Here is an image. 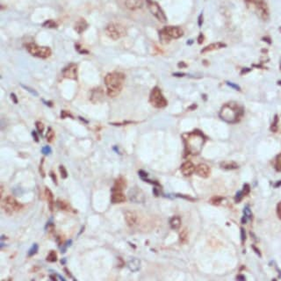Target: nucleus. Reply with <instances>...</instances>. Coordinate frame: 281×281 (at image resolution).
<instances>
[{"instance_id":"1","label":"nucleus","mask_w":281,"mask_h":281,"mask_svg":"<svg viewBox=\"0 0 281 281\" xmlns=\"http://www.w3.org/2000/svg\"><path fill=\"white\" fill-rule=\"evenodd\" d=\"M125 82V75L121 72H110L105 77L106 94L110 98L117 97L122 91Z\"/></svg>"},{"instance_id":"2","label":"nucleus","mask_w":281,"mask_h":281,"mask_svg":"<svg viewBox=\"0 0 281 281\" xmlns=\"http://www.w3.org/2000/svg\"><path fill=\"white\" fill-rule=\"evenodd\" d=\"M243 114V109L235 103L225 105L220 112V117L226 122L235 123L237 122Z\"/></svg>"},{"instance_id":"3","label":"nucleus","mask_w":281,"mask_h":281,"mask_svg":"<svg viewBox=\"0 0 281 281\" xmlns=\"http://www.w3.org/2000/svg\"><path fill=\"white\" fill-rule=\"evenodd\" d=\"M186 143V149L191 154L196 155L200 153V151L202 149L203 143H204V138L203 135L200 134H190L187 135V138L185 140Z\"/></svg>"},{"instance_id":"4","label":"nucleus","mask_w":281,"mask_h":281,"mask_svg":"<svg viewBox=\"0 0 281 281\" xmlns=\"http://www.w3.org/2000/svg\"><path fill=\"white\" fill-rule=\"evenodd\" d=\"M127 28L117 22H111L106 27V34L112 40H117L127 35Z\"/></svg>"},{"instance_id":"5","label":"nucleus","mask_w":281,"mask_h":281,"mask_svg":"<svg viewBox=\"0 0 281 281\" xmlns=\"http://www.w3.org/2000/svg\"><path fill=\"white\" fill-rule=\"evenodd\" d=\"M1 207L6 214L11 215V214L19 212L22 209L23 206L19 202H18L17 200L14 199L13 196L9 195V196H6L5 198H2Z\"/></svg>"},{"instance_id":"6","label":"nucleus","mask_w":281,"mask_h":281,"mask_svg":"<svg viewBox=\"0 0 281 281\" xmlns=\"http://www.w3.org/2000/svg\"><path fill=\"white\" fill-rule=\"evenodd\" d=\"M26 51L30 55L33 56L40 58V59H46L51 56L52 55V50L48 47H43V46H39L36 43H27L26 45Z\"/></svg>"},{"instance_id":"7","label":"nucleus","mask_w":281,"mask_h":281,"mask_svg":"<svg viewBox=\"0 0 281 281\" xmlns=\"http://www.w3.org/2000/svg\"><path fill=\"white\" fill-rule=\"evenodd\" d=\"M149 102L155 108H164L167 106V100L163 95L162 91L158 87H155L150 93Z\"/></svg>"},{"instance_id":"8","label":"nucleus","mask_w":281,"mask_h":281,"mask_svg":"<svg viewBox=\"0 0 281 281\" xmlns=\"http://www.w3.org/2000/svg\"><path fill=\"white\" fill-rule=\"evenodd\" d=\"M146 4L150 13L157 20H159L162 23H165L167 21V17H166L163 10L158 5V3L154 1V0H146Z\"/></svg>"},{"instance_id":"9","label":"nucleus","mask_w":281,"mask_h":281,"mask_svg":"<svg viewBox=\"0 0 281 281\" xmlns=\"http://www.w3.org/2000/svg\"><path fill=\"white\" fill-rule=\"evenodd\" d=\"M255 6H256V10H257L258 16L263 20H267L269 19L270 13H269L268 5L264 0H256Z\"/></svg>"},{"instance_id":"10","label":"nucleus","mask_w":281,"mask_h":281,"mask_svg":"<svg viewBox=\"0 0 281 281\" xmlns=\"http://www.w3.org/2000/svg\"><path fill=\"white\" fill-rule=\"evenodd\" d=\"M61 74H62V77L67 78V79L77 80V78H78V66L76 63H70L62 69Z\"/></svg>"},{"instance_id":"11","label":"nucleus","mask_w":281,"mask_h":281,"mask_svg":"<svg viewBox=\"0 0 281 281\" xmlns=\"http://www.w3.org/2000/svg\"><path fill=\"white\" fill-rule=\"evenodd\" d=\"M163 32L167 34L171 40L172 39H179L184 35V31L182 28L179 26H167L163 27Z\"/></svg>"},{"instance_id":"12","label":"nucleus","mask_w":281,"mask_h":281,"mask_svg":"<svg viewBox=\"0 0 281 281\" xmlns=\"http://www.w3.org/2000/svg\"><path fill=\"white\" fill-rule=\"evenodd\" d=\"M195 172L196 174L203 179H206L210 176L211 174V170L210 167L206 163H200L199 165L196 166L195 168Z\"/></svg>"},{"instance_id":"13","label":"nucleus","mask_w":281,"mask_h":281,"mask_svg":"<svg viewBox=\"0 0 281 281\" xmlns=\"http://www.w3.org/2000/svg\"><path fill=\"white\" fill-rule=\"evenodd\" d=\"M195 166L194 164L190 162V161H187L184 162L182 165H181V172L184 177H190L192 176L194 172H195Z\"/></svg>"},{"instance_id":"14","label":"nucleus","mask_w":281,"mask_h":281,"mask_svg":"<svg viewBox=\"0 0 281 281\" xmlns=\"http://www.w3.org/2000/svg\"><path fill=\"white\" fill-rule=\"evenodd\" d=\"M124 217H125V221H126L127 224L129 227H134L137 223L138 217H137V214L134 211H131V210L126 211L124 213Z\"/></svg>"},{"instance_id":"15","label":"nucleus","mask_w":281,"mask_h":281,"mask_svg":"<svg viewBox=\"0 0 281 281\" xmlns=\"http://www.w3.org/2000/svg\"><path fill=\"white\" fill-rule=\"evenodd\" d=\"M125 6L131 11H136L143 6L142 0H126L125 1Z\"/></svg>"},{"instance_id":"16","label":"nucleus","mask_w":281,"mask_h":281,"mask_svg":"<svg viewBox=\"0 0 281 281\" xmlns=\"http://www.w3.org/2000/svg\"><path fill=\"white\" fill-rule=\"evenodd\" d=\"M103 97H104V91L101 88H95L92 91H91V93H90V100L91 101L94 102V103L99 102L103 99Z\"/></svg>"},{"instance_id":"17","label":"nucleus","mask_w":281,"mask_h":281,"mask_svg":"<svg viewBox=\"0 0 281 281\" xmlns=\"http://www.w3.org/2000/svg\"><path fill=\"white\" fill-rule=\"evenodd\" d=\"M111 201L114 204H120L126 201V196L123 191H112Z\"/></svg>"},{"instance_id":"18","label":"nucleus","mask_w":281,"mask_h":281,"mask_svg":"<svg viewBox=\"0 0 281 281\" xmlns=\"http://www.w3.org/2000/svg\"><path fill=\"white\" fill-rule=\"evenodd\" d=\"M130 200L136 203H141L144 201V195L139 189H132V191L129 192Z\"/></svg>"},{"instance_id":"19","label":"nucleus","mask_w":281,"mask_h":281,"mask_svg":"<svg viewBox=\"0 0 281 281\" xmlns=\"http://www.w3.org/2000/svg\"><path fill=\"white\" fill-rule=\"evenodd\" d=\"M226 44L222 43V42H215V43H211L209 45L206 46L202 50H201V53H207V52H211V51H214V50H218V49H221L222 48H225Z\"/></svg>"},{"instance_id":"20","label":"nucleus","mask_w":281,"mask_h":281,"mask_svg":"<svg viewBox=\"0 0 281 281\" xmlns=\"http://www.w3.org/2000/svg\"><path fill=\"white\" fill-rule=\"evenodd\" d=\"M128 267L133 272H136L141 268V261L138 258H131L128 262Z\"/></svg>"},{"instance_id":"21","label":"nucleus","mask_w":281,"mask_h":281,"mask_svg":"<svg viewBox=\"0 0 281 281\" xmlns=\"http://www.w3.org/2000/svg\"><path fill=\"white\" fill-rule=\"evenodd\" d=\"M126 185H127L126 180H125L124 178L120 177V178L117 179L115 182H114V185L112 188V191H123Z\"/></svg>"},{"instance_id":"22","label":"nucleus","mask_w":281,"mask_h":281,"mask_svg":"<svg viewBox=\"0 0 281 281\" xmlns=\"http://www.w3.org/2000/svg\"><path fill=\"white\" fill-rule=\"evenodd\" d=\"M45 196H46V199H47V201L48 204L49 210L51 212H53L54 206H55V200H54V195L50 191V189H48V188L45 189Z\"/></svg>"},{"instance_id":"23","label":"nucleus","mask_w":281,"mask_h":281,"mask_svg":"<svg viewBox=\"0 0 281 281\" xmlns=\"http://www.w3.org/2000/svg\"><path fill=\"white\" fill-rule=\"evenodd\" d=\"M87 27H88V24L86 22V20L83 19H79L75 24V30L78 34H82L83 32H85Z\"/></svg>"},{"instance_id":"24","label":"nucleus","mask_w":281,"mask_h":281,"mask_svg":"<svg viewBox=\"0 0 281 281\" xmlns=\"http://www.w3.org/2000/svg\"><path fill=\"white\" fill-rule=\"evenodd\" d=\"M56 206H58L59 209L65 211V212H71V210H72L70 205L64 200H58L56 203Z\"/></svg>"},{"instance_id":"25","label":"nucleus","mask_w":281,"mask_h":281,"mask_svg":"<svg viewBox=\"0 0 281 281\" xmlns=\"http://www.w3.org/2000/svg\"><path fill=\"white\" fill-rule=\"evenodd\" d=\"M170 224H171V228H173V229H178V228H179L181 226V219L179 216H174L171 219Z\"/></svg>"},{"instance_id":"26","label":"nucleus","mask_w":281,"mask_h":281,"mask_svg":"<svg viewBox=\"0 0 281 281\" xmlns=\"http://www.w3.org/2000/svg\"><path fill=\"white\" fill-rule=\"evenodd\" d=\"M221 166L225 170H235L238 168V165L235 162H223Z\"/></svg>"},{"instance_id":"27","label":"nucleus","mask_w":281,"mask_h":281,"mask_svg":"<svg viewBox=\"0 0 281 281\" xmlns=\"http://www.w3.org/2000/svg\"><path fill=\"white\" fill-rule=\"evenodd\" d=\"M55 136H56V134H55L54 129L52 128H49L48 129L47 134H46V139H47V141L49 142V143H51L52 141H54Z\"/></svg>"},{"instance_id":"28","label":"nucleus","mask_w":281,"mask_h":281,"mask_svg":"<svg viewBox=\"0 0 281 281\" xmlns=\"http://www.w3.org/2000/svg\"><path fill=\"white\" fill-rule=\"evenodd\" d=\"M159 38H160V41H161L163 44H168L170 41L171 40V39L167 34H165L163 32V30H161L160 32H159Z\"/></svg>"},{"instance_id":"29","label":"nucleus","mask_w":281,"mask_h":281,"mask_svg":"<svg viewBox=\"0 0 281 281\" xmlns=\"http://www.w3.org/2000/svg\"><path fill=\"white\" fill-rule=\"evenodd\" d=\"M47 261L51 262V263H54L56 261H57V254L56 251H52L48 253V257H47Z\"/></svg>"},{"instance_id":"30","label":"nucleus","mask_w":281,"mask_h":281,"mask_svg":"<svg viewBox=\"0 0 281 281\" xmlns=\"http://www.w3.org/2000/svg\"><path fill=\"white\" fill-rule=\"evenodd\" d=\"M187 238H188V233H187L186 229H183L180 234H179V239L181 243H185L187 241Z\"/></svg>"},{"instance_id":"31","label":"nucleus","mask_w":281,"mask_h":281,"mask_svg":"<svg viewBox=\"0 0 281 281\" xmlns=\"http://www.w3.org/2000/svg\"><path fill=\"white\" fill-rule=\"evenodd\" d=\"M275 169L277 171H281V154H279L276 158Z\"/></svg>"},{"instance_id":"32","label":"nucleus","mask_w":281,"mask_h":281,"mask_svg":"<svg viewBox=\"0 0 281 281\" xmlns=\"http://www.w3.org/2000/svg\"><path fill=\"white\" fill-rule=\"evenodd\" d=\"M43 26L49 27V28H53V27H56L57 26V24L55 21H53V20H48V21H46L43 24Z\"/></svg>"},{"instance_id":"33","label":"nucleus","mask_w":281,"mask_h":281,"mask_svg":"<svg viewBox=\"0 0 281 281\" xmlns=\"http://www.w3.org/2000/svg\"><path fill=\"white\" fill-rule=\"evenodd\" d=\"M36 128H37V130L40 134H42L43 131H44V125L42 122H40V121H37L36 122Z\"/></svg>"},{"instance_id":"34","label":"nucleus","mask_w":281,"mask_h":281,"mask_svg":"<svg viewBox=\"0 0 281 281\" xmlns=\"http://www.w3.org/2000/svg\"><path fill=\"white\" fill-rule=\"evenodd\" d=\"M222 200H223V198L216 196V197H214L213 199L211 200V203H212L213 205H219Z\"/></svg>"},{"instance_id":"35","label":"nucleus","mask_w":281,"mask_h":281,"mask_svg":"<svg viewBox=\"0 0 281 281\" xmlns=\"http://www.w3.org/2000/svg\"><path fill=\"white\" fill-rule=\"evenodd\" d=\"M277 123H278V116L276 115V116H275V120H274V122H273V124L272 125V127H270V130H272V132H276V131L278 130Z\"/></svg>"},{"instance_id":"36","label":"nucleus","mask_w":281,"mask_h":281,"mask_svg":"<svg viewBox=\"0 0 281 281\" xmlns=\"http://www.w3.org/2000/svg\"><path fill=\"white\" fill-rule=\"evenodd\" d=\"M60 172H61V178H67V171H66V169L63 167V166H60Z\"/></svg>"},{"instance_id":"37","label":"nucleus","mask_w":281,"mask_h":281,"mask_svg":"<svg viewBox=\"0 0 281 281\" xmlns=\"http://www.w3.org/2000/svg\"><path fill=\"white\" fill-rule=\"evenodd\" d=\"M244 215L246 217H248L249 219H251V209L249 208V206H246L244 208Z\"/></svg>"},{"instance_id":"38","label":"nucleus","mask_w":281,"mask_h":281,"mask_svg":"<svg viewBox=\"0 0 281 281\" xmlns=\"http://www.w3.org/2000/svg\"><path fill=\"white\" fill-rule=\"evenodd\" d=\"M37 249H38V246H37V244H34V245L32 247V249H30V251H29V256H33V255H34V254L37 252Z\"/></svg>"},{"instance_id":"39","label":"nucleus","mask_w":281,"mask_h":281,"mask_svg":"<svg viewBox=\"0 0 281 281\" xmlns=\"http://www.w3.org/2000/svg\"><path fill=\"white\" fill-rule=\"evenodd\" d=\"M227 84L228 85H229V86H231V87H233L234 89H235V90H237V91H241V88L240 87H239L237 85H235V84H233V83H230V82H227Z\"/></svg>"},{"instance_id":"40","label":"nucleus","mask_w":281,"mask_h":281,"mask_svg":"<svg viewBox=\"0 0 281 281\" xmlns=\"http://www.w3.org/2000/svg\"><path fill=\"white\" fill-rule=\"evenodd\" d=\"M249 192V184H245V185L243 186V195H246V194H248Z\"/></svg>"},{"instance_id":"41","label":"nucleus","mask_w":281,"mask_h":281,"mask_svg":"<svg viewBox=\"0 0 281 281\" xmlns=\"http://www.w3.org/2000/svg\"><path fill=\"white\" fill-rule=\"evenodd\" d=\"M243 196V192H238L237 195L235 196V200H236L237 202H238V201H240V200H242Z\"/></svg>"},{"instance_id":"42","label":"nucleus","mask_w":281,"mask_h":281,"mask_svg":"<svg viewBox=\"0 0 281 281\" xmlns=\"http://www.w3.org/2000/svg\"><path fill=\"white\" fill-rule=\"evenodd\" d=\"M41 152H42L43 154H45V155H48V154L50 153V149L48 147H44L42 149V150H41Z\"/></svg>"},{"instance_id":"43","label":"nucleus","mask_w":281,"mask_h":281,"mask_svg":"<svg viewBox=\"0 0 281 281\" xmlns=\"http://www.w3.org/2000/svg\"><path fill=\"white\" fill-rule=\"evenodd\" d=\"M277 213H278V217L280 218V219H281V202L278 204V208H277Z\"/></svg>"},{"instance_id":"44","label":"nucleus","mask_w":281,"mask_h":281,"mask_svg":"<svg viewBox=\"0 0 281 281\" xmlns=\"http://www.w3.org/2000/svg\"><path fill=\"white\" fill-rule=\"evenodd\" d=\"M241 234H242V241H243V243H244L245 242V239H246V235H245V230L243 229V228H242V229H241Z\"/></svg>"},{"instance_id":"45","label":"nucleus","mask_w":281,"mask_h":281,"mask_svg":"<svg viewBox=\"0 0 281 281\" xmlns=\"http://www.w3.org/2000/svg\"><path fill=\"white\" fill-rule=\"evenodd\" d=\"M203 41H204V35L202 34H200L199 38H198V42H199V44H201Z\"/></svg>"},{"instance_id":"46","label":"nucleus","mask_w":281,"mask_h":281,"mask_svg":"<svg viewBox=\"0 0 281 281\" xmlns=\"http://www.w3.org/2000/svg\"><path fill=\"white\" fill-rule=\"evenodd\" d=\"M262 40H263L264 41H266V42H267V43H269V44H270V43H272V40H270V39L269 37H264Z\"/></svg>"},{"instance_id":"47","label":"nucleus","mask_w":281,"mask_h":281,"mask_svg":"<svg viewBox=\"0 0 281 281\" xmlns=\"http://www.w3.org/2000/svg\"><path fill=\"white\" fill-rule=\"evenodd\" d=\"M203 16H202V14H200V18H199V26H201V25H202V21H203Z\"/></svg>"},{"instance_id":"48","label":"nucleus","mask_w":281,"mask_h":281,"mask_svg":"<svg viewBox=\"0 0 281 281\" xmlns=\"http://www.w3.org/2000/svg\"><path fill=\"white\" fill-rule=\"evenodd\" d=\"M179 68H185V67H187V65L184 63V62H179Z\"/></svg>"},{"instance_id":"49","label":"nucleus","mask_w":281,"mask_h":281,"mask_svg":"<svg viewBox=\"0 0 281 281\" xmlns=\"http://www.w3.org/2000/svg\"><path fill=\"white\" fill-rule=\"evenodd\" d=\"M251 71V69H249V68H245L242 70V73H247V72H249Z\"/></svg>"},{"instance_id":"50","label":"nucleus","mask_w":281,"mask_h":281,"mask_svg":"<svg viewBox=\"0 0 281 281\" xmlns=\"http://www.w3.org/2000/svg\"><path fill=\"white\" fill-rule=\"evenodd\" d=\"M51 175H52V178H53V179H54V182H55V184H56L57 180H56V178H55V174H54L53 172H52V173H51Z\"/></svg>"},{"instance_id":"51","label":"nucleus","mask_w":281,"mask_h":281,"mask_svg":"<svg viewBox=\"0 0 281 281\" xmlns=\"http://www.w3.org/2000/svg\"><path fill=\"white\" fill-rule=\"evenodd\" d=\"M243 1H245L247 3H253V2L256 1V0H243Z\"/></svg>"},{"instance_id":"52","label":"nucleus","mask_w":281,"mask_h":281,"mask_svg":"<svg viewBox=\"0 0 281 281\" xmlns=\"http://www.w3.org/2000/svg\"><path fill=\"white\" fill-rule=\"evenodd\" d=\"M278 85H281V80H279V81H278Z\"/></svg>"}]
</instances>
